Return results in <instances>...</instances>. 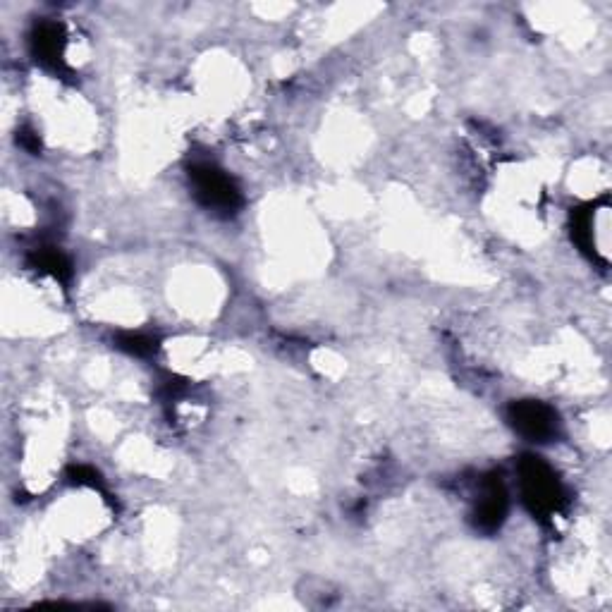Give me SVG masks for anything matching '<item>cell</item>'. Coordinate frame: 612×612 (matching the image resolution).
Masks as SVG:
<instances>
[{"mask_svg":"<svg viewBox=\"0 0 612 612\" xmlns=\"http://www.w3.org/2000/svg\"><path fill=\"white\" fill-rule=\"evenodd\" d=\"M510 424L534 443H548L558 433V414L536 400L514 402L510 407Z\"/></svg>","mask_w":612,"mask_h":612,"instance_id":"cell-3","label":"cell"},{"mask_svg":"<svg viewBox=\"0 0 612 612\" xmlns=\"http://www.w3.org/2000/svg\"><path fill=\"white\" fill-rule=\"evenodd\" d=\"M32 263L36 271L51 273L53 278H58V280H67L72 273L70 261H67L65 256L58 252V249H39V252L32 256Z\"/></svg>","mask_w":612,"mask_h":612,"instance_id":"cell-6","label":"cell"},{"mask_svg":"<svg viewBox=\"0 0 612 612\" xmlns=\"http://www.w3.org/2000/svg\"><path fill=\"white\" fill-rule=\"evenodd\" d=\"M507 514V493L503 488V483L498 479L488 481L483 486V493L479 498V505H476L474 512V522L481 531H495L500 524H503Z\"/></svg>","mask_w":612,"mask_h":612,"instance_id":"cell-4","label":"cell"},{"mask_svg":"<svg viewBox=\"0 0 612 612\" xmlns=\"http://www.w3.org/2000/svg\"><path fill=\"white\" fill-rule=\"evenodd\" d=\"M17 142H20L24 149L29 151H39V137H36L34 132H22L20 137H17Z\"/></svg>","mask_w":612,"mask_h":612,"instance_id":"cell-8","label":"cell"},{"mask_svg":"<svg viewBox=\"0 0 612 612\" xmlns=\"http://www.w3.org/2000/svg\"><path fill=\"white\" fill-rule=\"evenodd\" d=\"M189 180H192L194 197L208 211L232 213L242 206L240 187L235 185V180L225 170L216 168V165H194Z\"/></svg>","mask_w":612,"mask_h":612,"instance_id":"cell-2","label":"cell"},{"mask_svg":"<svg viewBox=\"0 0 612 612\" xmlns=\"http://www.w3.org/2000/svg\"><path fill=\"white\" fill-rule=\"evenodd\" d=\"M118 347L134 357H146V354L156 352V340L142 333H125L118 338Z\"/></svg>","mask_w":612,"mask_h":612,"instance_id":"cell-7","label":"cell"},{"mask_svg":"<svg viewBox=\"0 0 612 612\" xmlns=\"http://www.w3.org/2000/svg\"><path fill=\"white\" fill-rule=\"evenodd\" d=\"M519 476H522V495L524 503L529 510L538 514V517H548L560 507L562 488L558 476L546 462L538 457H524L522 467H519Z\"/></svg>","mask_w":612,"mask_h":612,"instance_id":"cell-1","label":"cell"},{"mask_svg":"<svg viewBox=\"0 0 612 612\" xmlns=\"http://www.w3.org/2000/svg\"><path fill=\"white\" fill-rule=\"evenodd\" d=\"M32 51L41 65L63 70V29L53 22H44L34 29Z\"/></svg>","mask_w":612,"mask_h":612,"instance_id":"cell-5","label":"cell"}]
</instances>
